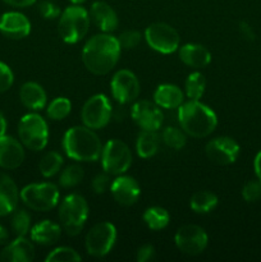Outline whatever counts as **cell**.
<instances>
[{
  "label": "cell",
  "mask_w": 261,
  "mask_h": 262,
  "mask_svg": "<svg viewBox=\"0 0 261 262\" xmlns=\"http://www.w3.org/2000/svg\"><path fill=\"white\" fill-rule=\"evenodd\" d=\"M122 48L118 37L110 33H100L90 38L82 50V61L89 72L105 76L115 68L120 58Z\"/></svg>",
  "instance_id": "6da1fadb"
},
{
  "label": "cell",
  "mask_w": 261,
  "mask_h": 262,
  "mask_svg": "<svg viewBox=\"0 0 261 262\" xmlns=\"http://www.w3.org/2000/svg\"><path fill=\"white\" fill-rule=\"evenodd\" d=\"M178 120L186 135L194 138H205L217 127V117L214 110L200 100H189L178 107Z\"/></svg>",
  "instance_id": "7a4b0ae2"
},
{
  "label": "cell",
  "mask_w": 261,
  "mask_h": 262,
  "mask_svg": "<svg viewBox=\"0 0 261 262\" xmlns=\"http://www.w3.org/2000/svg\"><path fill=\"white\" fill-rule=\"evenodd\" d=\"M63 150L76 161H96L102 152V143L94 129L86 125L69 128L63 137Z\"/></svg>",
  "instance_id": "3957f363"
},
{
  "label": "cell",
  "mask_w": 261,
  "mask_h": 262,
  "mask_svg": "<svg viewBox=\"0 0 261 262\" xmlns=\"http://www.w3.org/2000/svg\"><path fill=\"white\" fill-rule=\"evenodd\" d=\"M89 204L78 193L68 194L59 206L60 227L71 237H76L83 230L89 217Z\"/></svg>",
  "instance_id": "277c9868"
},
{
  "label": "cell",
  "mask_w": 261,
  "mask_h": 262,
  "mask_svg": "<svg viewBox=\"0 0 261 262\" xmlns=\"http://www.w3.org/2000/svg\"><path fill=\"white\" fill-rule=\"evenodd\" d=\"M90 30L89 12L81 5H71L61 12L58 32L67 43H77L86 37Z\"/></svg>",
  "instance_id": "5b68a950"
},
{
  "label": "cell",
  "mask_w": 261,
  "mask_h": 262,
  "mask_svg": "<svg viewBox=\"0 0 261 262\" xmlns=\"http://www.w3.org/2000/svg\"><path fill=\"white\" fill-rule=\"evenodd\" d=\"M18 136L25 147L31 151H41L49 142V128L45 119L36 113L20 118L18 123Z\"/></svg>",
  "instance_id": "8992f818"
},
{
  "label": "cell",
  "mask_w": 261,
  "mask_h": 262,
  "mask_svg": "<svg viewBox=\"0 0 261 262\" xmlns=\"http://www.w3.org/2000/svg\"><path fill=\"white\" fill-rule=\"evenodd\" d=\"M23 204L33 211L46 212L59 204V189L53 183H32L19 192Z\"/></svg>",
  "instance_id": "52a82bcc"
},
{
  "label": "cell",
  "mask_w": 261,
  "mask_h": 262,
  "mask_svg": "<svg viewBox=\"0 0 261 262\" xmlns=\"http://www.w3.org/2000/svg\"><path fill=\"white\" fill-rule=\"evenodd\" d=\"M117 242V228L109 222L95 224L84 239L87 253L92 257L101 258L109 255Z\"/></svg>",
  "instance_id": "ba28073f"
},
{
  "label": "cell",
  "mask_w": 261,
  "mask_h": 262,
  "mask_svg": "<svg viewBox=\"0 0 261 262\" xmlns=\"http://www.w3.org/2000/svg\"><path fill=\"white\" fill-rule=\"evenodd\" d=\"M101 165L110 176L124 174L132 165V152L120 140H110L105 143L101 152Z\"/></svg>",
  "instance_id": "9c48e42d"
},
{
  "label": "cell",
  "mask_w": 261,
  "mask_h": 262,
  "mask_svg": "<svg viewBox=\"0 0 261 262\" xmlns=\"http://www.w3.org/2000/svg\"><path fill=\"white\" fill-rule=\"evenodd\" d=\"M113 107L106 95L97 94L90 97L82 106L81 119L91 129H101L109 124Z\"/></svg>",
  "instance_id": "30bf717a"
},
{
  "label": "cell",
  "mask_w": 261,
  "mask_h": 262,
  "mask_svg": "<svg viewBox=\"0 0 261 262\" xmlns=\"http://www.w3.org/2000/svg\"><path fill=\"white\" fill-rule=\"evenodd\" d=\"M145 40L153 50L160 54H171L179 49V37L176 28L163 22H156L145 30Z\"/></svg>",
  "instance_id": "8fae6325"
},
{
  "label": "cell",
  "mask_w": 261,
  "mask_h": 262,
  "mask_svg": "<svg viewBox=\"0 0 261 262\" xmlns=\"http://www.w3.org/2000/svg\"><path fill=\"white\" fill-rule=\"evenodd\" d=\"M174 242L182 253L188 256H197L201 255L206 250L209 237L206 232L199 225L187 224L177 230Z\"/></svg>",
  "instance_id": "7c38bea8"
},
{
  "label": "cell",
  "mask_w": 261,
  "mask_h": 262,
  "mask_svg": "<svg viewBox=\"0 0 261 262\" xmlns=\"http://www.w3.org/2000/svg\"><path fill=\"white\" fill-rule=\"evenodd\" d=\"M112 95L119 104L125 105L136 101L141 92L140 81L133 72L120 69L113 76L110 82Z\"/></svg>",
  "instance_id": "4fadbf2b"
},
{
  "label": "cell",
  "mask_w": 261,
  "mask_h": 262,
  "mask_svg": "<svg viewBox=\"0 0 261 262\" xmlns=\"http://www.w3.org/2000/svg\"><path fill=\"white\" fill-rule=\"evenodd\" d=\"M240 145L230 137H216L205 146L207 159L217 165H230L240 156Z\"/></svg>",
  "instance_id": "5bb4252c"
},
{
  "label": "cell",
  "mask_w": 261,
  "mask_h": 262,
  "mask_svg": "<svg viewBox=\"0 0 261 262\" xmlns=\"http://www.w3.org/2000/svg\"><path fill=\"white\" fill-rule=\"evenodd\" d=\"M130 117L133 122L143 130L158 132L164 122V114L160 110V106L148 100L136 101L130 109Z\"/></svg>",
  "instance_id": "9a60e30c"
},
{
  "label": "cell",
  "mask_w": 261,
  "mask_h": 262,
  "mask_svg": "<svg viewBox=\"0 0 261 262\" xmlns=\"http://www.w3.org/2000/svg\"><path fill=\"white\" fill-rule=\"evenodd\" d=\"M110 193L122 206H132L140 199L141 187L135 178L120 174L110 184Z\"/></svg>",
  "instance_id": "2e32d148"
},
{
  "label": "cell",
  "mask_w": 261,
  "mask_h": 262,
  "mask_svg": "<svg viewBox=\"0 0 261 262\" xmlns=\"http://www.w3.org/2000/svg\"><path fill=\"white\" fill-rule=\"evenodd\" d=\"M0 33L10 40H22L31 33V22L19 12H7L0 17Z\"/></svg>",
  "instance_id": "e0dca14e"
},
{
  "label": "cell",
  "mask_w": 261,
  "mask_h": 262,
  "mask_svg": "<svg viewBox=\"0 0 261 262\" xmlns=\"http://www.w3.org/2000/svg\"><path fill=\"white\" fill-rule=\"evenodd\" d=\"M25 150L22 142L12 136H0V168L13 170L22 165Z\"/></svg>",
  "instance_id": "ac0fdd59"
},
{
  "label": "cell",
  "mask_w": 261,
  "mask_h": 262,
  "mask_svg": "<svg viewBox=\"0 0 261 262\" xmlns=\"http://www.w3.org/2000/svg\"><path fill=\"white\" fill-rule=\"evenodd\" d=\"M35 246L25 237H17L5 246L0 258L5 262H31L35 258Z\"/></svg>",
  "instance_id": "d6986e66"
},
{
  "label": "cell",
  "mask_w": 261,
  "mask_h": 262,
  "mask_svg": "<svg viewBox=\"0 0 261 262\" xmlns=\"http://www.w3.org/2000/svg\"><path fill=\"white\" fill-rule=\"evenodd\" d=\"M90 18L96 27L104 33H112L118 27V15L115 10L105 2L92 3Z\"/></svg>",
  "instance_id": "ffe728a7"
},
{
  "label": "cell",
  "mask_w": 261,
  "mask_h": 262,
  "mask_svg": "<svg viewBox=\"0 0 261 262\" xmlns=\"http://www.w3.org/2000/svg\"><path fill=\"white\" fill-rule=\"evenodd\" d=\"M17 184L9 176L0 173V217L7 216L15 211L18 205Z\"/></svg>",
  "instance_id": "44dd1931"
},
{
  "label": "cell",
  "mask_w": 261,
  "mask_h": 262,
  "mask_svg": "<svg viewBox=\"0 0 261 262\" xmlns=\"http://www.w3.org/2000/svg\"><path fill=\"white\" fill-rule=\"evenodd\" d=\"M179 59L191 68H205L211 63V54L205 46L199 43H186L179 46Z\"/></svg>",
  "instance_id": "7402d4cb"
},
{
  "label": "cell",
  "mask_w": 261,
  "mask_h": 262,
  "mask_svg": "<svg viewBox=\"0 0 261 262\" xmlns=\"http://www.w3.org/2000/svg\"><path fill=\"white\" fill-rule=\"evenodd\" d=\"M31 241L40 246H54L61 235V227L59 224L50 222V220H42L37 223L32 229L30 230Z\"/></svg>",
  "instance_id": "603a6c76"
},
{
  "label": "cell",
  "mask_w": 261,
  "mask_h": 262,
  "mask_svg": "<svg viewBox=\"0 0 261 262\" xmlns=\"http://www.w3.org/2000/svg\"><path fill=\"white\" fill-rule=\"evenodd\" d=\"M154 101L164 109H178L184 102V94L176 84L164 83L154 92Z\"/></svg>",
  "instance_id": "cb8c5ba5"
},
{
  "label": "cell",
  "mask_w": 261,
  "mask_h": 262,
  "mask_svg": "<svg viewBox=\"0 0 261 262\" xmlns=\"http://www.w3.org/2000/svg\"><path fill=\"white\" fill-rule=\"evenodd\" d=\"M19 99L27 109L35 110V112L44 109L48 102L45 90L36 82H26L20 86Z\"/></svg>",
  "instance_id": "d4e9b609"
},
{
  "label": "cell",
  "mask_w": 261,
  "mask_h": 262,
  "mask_svg": "<svg viewBox=\"0 0 261 262\" xmlns=\"http://www.w3.org/2000/svg\"><path fill=\"white\" fill-rule=\"evenodd\" d=\"M160 145V137L156 130H143L138 135L137 142H136V151L137 155L142 159L153 158L159 150Z\"/></svg>",
  "instance_id": "484cf974"
},
{
  "label": "cell",
  "mask_w": 261,
  "mask_h": 262,
  "mask_svg": "<svg viewBox=\"0 0 261 262\" xmlns=\"http://www.w3.org/2000/svg\"><path fill=\"white\" fill-rule=\"evenodd\" d=\"M217 196L209 191H199L189 200V207L196 214H209L217 206Z\"/></svg>",
  "instance_id": "4316f807"
},
{
  "label": "cell",
  "mask_w": 261,
  "mask_h": 262,
  "mask_svg": "<svg viewBox=\"0 0 261 262\" xmlns=\"http://www.w3.org/2000/svg\"><path fill=\"white\" fill-rule=\"evenodd\" d=\"M142 219L148 229L151 230H163L165 229L170 222V215L164 207L153 206L145 210Z\"/></svg>",
  "instance_id": "83f0119b"
},
{
  "label": "cell",
  "mask_w": 261,
  "mask_h": 262,
  "mask_svg": "<svg viewBox=\"0 0 261 262\" xmlns=\"http://www.w3.org/2000/svg\"><path fill=\"white\" fill-rule=\"evenodd\" d=\"M63 163V156L60 154L56 152V151H49L41 158L40 164H38V170L42 177L51 178L61 170Z\"/></svg>",
  "instance_id": "f1b7e54d"
},
{
  "label": "cell",
  "mask_w": 261,
  "mask_h": 262,
  "mask_svg": "<svg viewBox=\"0 0 261 262\" xmlns=\"http://www.w3.org/2000/svg\"><path fill=\"white\" fill-rule=\"evenodd\" d=\"M186 95L189 100H200L205 94L206 79L201 72H192L186 79Z\"/></svg>",
  "instance_id": "f546056e"
},
{
  "label": "cell",
  "mask_w": 261,
  "mask_h": 262,
  "mask_svg": "<svg viewBox=\"0 0 261 262\" xmlns=\"http://www.w3.org/2000/svg\"><path fill=\"white\" fill-rule=\"evenodd\" d=\"M72 102L67 97H56L46 107V114L53 120H63L71 114Z\"/></svg>",
  "instance_id": "4dcf8cb0"
},
{
  "label": "cell",
  "mask_w": 261,
  "mask_h": 262,
  "mask_svg": "<svg viewBox=\"0 0 261 262\" xmlns=\"http://www.w3.org/2000/svg\"><path fill=\"white\" fill-rule=\"evenodd\" d=\"M161 140L168 147L173 150H181L186 146L187 136L183 129L177 127H166L161 133Z\"/></svg>",
  "instance_id": "1f68e13d"
},
{
  "label": "cell",
  "mask_w": 261,
  "mask_h": 262,
  "mask_svg": "<svg viewBox=\"0 0 261 262\" xmlns=\"http://www.w3.org/2000/svg\"><path fill=\"white\" fill-rule=\"evenodd\" d=\"M84 177V171L82 166L79 165H69L61 171L60 177H59V184L63 188H72L76 187L82 182Z\"/></svg>",
  "instance_id": "d6a6232c"
},
{
  "label": "cell",
  "mask_w": 261,
  "mask_h": 262,
  "mask_svg": "<svg viewBox=\"0 0 261 262\" xmlns=\"http://www.w3.org/2000/svg\"><path fill=\"white\" fill-rule=\"evenodd\" d=\"M10 225L17 237H25L31 230V216L26 210H15L10 220Z\"/></svg>",
  "instance_id": "836d02e7"
},
{
  "label": "cell",
  "mask_w": 261,
  "mask_h": 262,
  "mask_svg": "<svg viewBox=\"0 0 261 262\" xmlns=\"http://www.w3.org/2000/svg\"><path fill=\"white\" fill-rule=\"evenodd\" d=\"M82 257L76 250L71 247H58L46 256V262H78Z\"/></svg>",
  "instance_id": "e575fe53"
},
{
  "label": "cell",
  "mask_w": 261,
  "mask_h": 262,
  "mask_svg": "<svg viewBox=\"0 0 261 262\" xmlns=\"http://www.w3.org/2000/svg\"><path fill=\"white\" fill-rule=\"evenodd\" d=\"M141 37L142 36H141V33L138 31L129 30L120 33L118 36V41H119L120 48L125 49V50H130V49H135L140 45Z\"/></svg>",
  "instance_id": "d590c367"
},
{
  "label": "cell",
  "mask_w": 261,
  "mask_h": 262,
  "mask_svg": "<svg viewBox=\"0 0 261 262\" xmlns=\"http://www.w3.org/2000/svg\"><path fill=\"white\" fill-rule=\"evenodd\" d=\"M242 197L246 202H256L261 197V181H248L242 188Z\"/></svg>",
  "instance_id": "8d00e7d4"
},
{
  "label": "cell",
  "mask_w": 261,
  "mask_h": 262,
  "mask_svg": "<svg viewBox=\"0 0 261 262\" xmlns=\"http://www.w3.org/2000/svg\"><path fill=\"white\" fill-rule=\"evenodd\" d=\"M38 12L45 19H55L61 14L60 8L51 0H42L38 3Z\"/></svg>",
  "instance_id": "74e56055"
},
{
  "label": "cell",
  "mask_w": 261,
  "mask_h": 262,
  "mask_svg": "<svg viewBox=\"0 0 261 262\" xmlns=\"http://www.w3.org/2000/svg\"><path fill=\"white\" fill-rule=\"evenodd\" d=\"M14 74L5 63L0 61V94L8 91L13 86Z\"/></svg>",
  "instance_id": "f35d334b"
},
{
  "label": "cell",
  "mask_w": 261,
  "mask_h": 262,
  "mask_svg": "<svg viewBox=\"0 0 261 262\" xmlns=\"http://www.w3.org/2000/svg\"><path fill=\"white\" fill-rule=\"evenodd\" d=\"M110 177L109 174L105 171V173L97 174L94 179H92V189L96 194H102L110 188Z\"/></svg>",
  "instance_id": "ab89813d"
},
{
  "label": "cell",
  "mask_w": 261,
  "mask_h": 262,
  "mask_svg": "<svg viewBox=\"0 0 261 262\" xmlns=\"http://www.w3.org/2000/svg\"><path fill=\"white\" fill-rule=\"evenodd\" d=\"M154 256H155V248L151 245H143L138 248L136 258L138 262H147L153 260Z\"/></svg>",
  "instance_id": "60d3db41"
},
{
  "label": "cell",
  "mask_w": 261,
  "mask_h": 262,
  "mask_svg": "<svg viewBox=\"0 0 261 262\" xmlns=\"http://www.w3.org/2000/svg\"><path fill=\"white\" fill-rule=\"evenodd\" d=\"M238 30H240V33L241 36H242L243 38H245L246 41H255V32H253L252 27H251L250 25H248L247 22H240V25H238Z\"/></svg>",
  "instance_id": "b9f144b4"
},
{
  "label": "cell",
  "mask_w": 261,
  "mask_h": 262,
  "mask_svg": "<svg viewBox=\"0 0 261 262\" xmlns=\"http://www.w3.org/2000/svg\"><path fill=\"white\" fill-rule=\"evenodd\" d=\"M5 4L10 5V7L14 8H27L31 7V5L35 4L37 0H3Z\"/></svg>",
  "instance_id": "7bdbcfd3"
},
{
  "label": "cell",
  "mask_w": 261,
  "mask_h": 262,
  "mask_svg": "<svg viewBox=\"0 0 261 262\" xmlns=\"http://www.w3.org/2000/svg\"><path fill=\"white\" fill-rule=\"evenodd\" d=\"M253 169H255V174L257 177V179L261 181V151L257 152V155L255 156V160H253Z\"/></svg>",
  "instance_id": "ee69618b"
},
{
  "label": "cell",
  "mask_w": 261,
  "mask_h": 262,
  "mask_svg": "<svg viewBox=\"0 0 261 262\" xmlns=\"http://www.w3.org/2000/svg\"><path fill=\"white\" fill-rule=\"evenodd\" d=\"M9 239V234H8V230L0 224V245H5Z\"/></svg>",
  "instance_id": "f6af8a7d"
},
{
  "label": "cell",
  "mask_w": 261,
  "mask_h": 262,
  "mask_svg": "<svg viewBox=\"0 0 261 262\" xmlns=\"http://www.w3.org/2000/svg\"><path fill=\"white\" fill-rule=\"evenodd\" d=\"M7 127H8L7 119H5L4 114L0 112V136L5 135V132H7Z\"/></svg>",
  "instance_id": "bcb514c9"
},
{
  "label": "cell",
  "mask_w": 261,
  "mask_h": 262,
  "mask_svg": "<svg viewBox=\"0 0 261 262\" xmlns=\"http://www.w3.org/2000/svg\"><path fill=\"white\" fill-rule=\"evenodd\" d=\"M69 2H71L72 4H74V5H81V4H83L86 0H69Z\"/></svg>",
  "instance_id": "7dc6e473"
}]
</instances>
